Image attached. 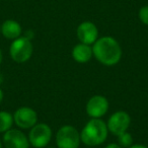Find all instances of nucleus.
I'll return each mask as SVG.
<instances>
[{
    "label": "nucleus",
    "mask_w": 148,
    "mask_h": 148,
    "mask_svg": "<svg viewBox=\"0 0 148 148\" xmlns=\"http://www.w3.org/2000/svg\"><path fill=\"white\" fill-rule=\"evenodd\" d=\"M92 54L103 65L114 66L121 60L122 49L117 40L112 37H103L93 44Z\"/></svg>",
    "instance_id": "nucleus-1"
},
{
    "label": "nucleus",
    "mask_w": 148,
    "mask_h": 148,
    "mask_svg": "<svg viewBox=\"0 0 148 148\" xmlns=\"http://www.w3.org/2000/svg\"><path fill=\"white\" fill-rule=\"evenodd\" d=\"M0 29H1V34L3 37L6 38L8 40H15L19 38L23 33V29L19 23L13 19H7V21H3V23L0 25Z\"/></svg>",
    "instance_id": "nucleus-11"
},
{
    "label": "nucleus",
    "mask_w": 148,
    "mask_h": 148,
    "mask_svg": "<svg viewBox=\"0 0 148 148\" xmlns=\"http://www.w3.org/2000/svg\"><path fill=\"white\" fill-rule=\"evenodd\" d=\"M33 44L27 38L19 37L13 40L9 48L11 59L16 63H25L31 59L33 55Z\"/></svg>",
    "instance_id": "nucleus-3"
},
{
    "label": "nucleus",
    "mask_w": 148,
    "mask_h": 148,
    "mask_svg": "<svg viewBox=\"0 0 148 148\" xmlns=\"http://www.w3.org/2000/svg\"><path fill=\"white\" fill-rule=\"evenodd\" d=\"M13 123V115L5 111L0 112V133H5L11 129Z\"/></svg>",
    "instance_id": "nucleus-13"
},
{
    "label": "nucleus",
    "mask_w": 148,
    "mask_h": 148,
    "mask_svg": "<svg viewBox=\"0 0 148 148\" xmlns=\"http://www.w3.org/2000/svg\"><path fill=\"white\" fill-rule=\"evenodd\" d=\"M3 145L5 148H29V138L21 131L9 129L3 135Z\"/></svg>",
    "instance_id": "nucleus-9"
},
{
    "label": "nucleus",
    "mask_w": 148,
    "mask_h": 148,
    "mask_svg": "<svg viewBox=\"0 0 148 148\" xmlns=\"http://www.w3.org/2000/svg\"><path fill=\"white\" fill-rule=\"evenodd\" d=\"M52 138V129L47 124H36L29 133V144L35 148H44L49 144Z\"/></svg>",
    "instance_id": "nucleus-5"
},
{
    "label": "nucleus",
    "mask_w": 148,
    "mask_h": 148,
    "mask_svg": "<svg viewBox=\"0 0 148 148\" xmlns=\"http://www.w3.org/2000/svg\"><path fill=\"white\" fill-rule=\"evenodd\" d=\"M2 59H3L2 51H1V49H0V65H1V63H2Z\"/></svg>",
    "instance_id": "nucleus-19"
},
{
    "label": "nucleus",
    "mask_w": 148,
    "mask_h": 148,
    "mask_svg": "<svg viewBox=\"0 0 148 148\" xmlns=\"http://www.w3.org/2000/svg\"><path fill=\"white\" fill-rule=\"evenodd\" d=\"M118 140H119V145L121 147H130L133 144V137L130 133H128L127 131L124 133L118 135Z\"/></svg>",
    "instance_id": "nucleus-14"
},
{
    "label": "nucleus",
    "mask_w": 148,
    "mask_h": 148,
    "mask_svg": "<svg viewBox=\"0 0 148 148\" xmlns=\"http://www.w3.org/2000/svg\"><path fill=\"white\" fill-rule=\"evenodd\" d=\"M92 55V48L90 47V45H86V44L80 43L74 46L72 50V57L74 61H76L77 63H87L91 59Z\"/></svg>",
    "instance_id": "nucleus-12"
},
{
    "label": "nucleus",
    "mask_w": 148,
    "mask_h": 148,
    "mask_svg": "<svg viewBox=\"0 0 148 148\" xmlns=\"http://www.w3.org/2000/svg\"><path fill=\"white\" fill-rule=\"evenodd\" d=\"M13 121L21 129H31L37 124L38 114L29 107H21L13 114Z\"/></svg>",
    "instance_id": "nucleus-7"
},
{
    "label": "nucleus",
    "mask_w": 148,
    "mask_h": 148,
    "mask_svg": "<svg viewBox=\"0 0 148 148\" xmlns=\"http://www.w3.org/2000/svg\"><path fill=\"white\" fill-rule=\"evenodd\" d=\"M105 148H123L121 147V146L119 145V144H116V143H111L109 144V145H107Z\"/></svg>",
    "instance_id": "nucleus-16"
},
{
    "label": "nucleus",
    "mask_w": 148,
    "mask_h": 148,
    "mask_svg": "<svg viewBox=\"0 0 148 148\" xmlns=\"http://www.w3.org/2000/svg\"><path fill=\"white\" fill-rule=\"evenodd\" d=\"M108 126L101 119H91L80 132V141L87 146H97L108 137Z\"/></svg>",
    "instance_id": "nucleus-2"
},
{
    "label": "nucleus",
    "mask_w": 148,
    "mask_h": 148,
    "mask_svg": "<svg viewBox=\"0 0 148 148\" xmlns=\"http://www.w3.org/2000/svg\"><path fill=\"white\" fill-rule=\"evenodd\" d=\"M76 35L80 43L92 45L99 37V29L97 25L91 21H83L77 27Z\"/></svg>",
    "instance_id": "nucleus-10"
},
{
    "label": "nucleus",
    "mask_w": 148,
    "mask_h": 148,
    "mask_svg": "<svg viewBox=\"0 0 148 148\" xmlns=\"http://www.w3.org/2000/svg\"><path fill=\"white\" fill-rule=\"evenodd\" d=\"M109 110V101L103 95L90 97L86 103V113L91 119H101Z\"/></svg>",
    "instance_id": "nucleus-8"
},
{
    "label": "nucleus",
    "mask_w": 148,
    "mask_h": 148,
    "mask_svg": "<svg viewBox=\"0 0 148 148\" xmlns=\"http://www.w3.org/2000/svg\"><path fill=\"white\" fill-rule=\"evenodd\" d=\"M3 97H4V95H3V91H2V89L0 88V103L3 101Z\"/></svg>",
    "instance_id": "nucleus-18"
},
{
    "label": "nucleus",
    "mask_w": 148,
    "mask_h": 148,
    "mask_svg": "<svg viewBox=\"0 0 148 148\" xmlns=\"http://www.w3.org/2000/svg\"><path fill=\"white\" fill-rule=\"evenodd\" d=\"M3 147V144H2V142H1V140H0V148H2Z\"/></svg>",
    "instance_id": "nucleus-21"
},
{
    "label": "nucleus",
    "mask_w": 148,
    "mask_h": 148,
    "mask_svg": "<svg viewBox=\"0 0 148 148\" xmlns=\"http://www.w3.org/2000/svg\"><path fill=\"white\" fill-rule=\"evenodd\" d=\"M0 33H1V29H0Z\"/></svg>",
    "instance_id": "nucleus-22"
},
{
    "label": "nucleus",
    "mask_w": 148,
    "mask_h": 148,
    "mask_svg": "<svg viewBox=\"0 0 148 148\" xmlns=\"http://www.w3.org/2000/svg\"><path fill=\"white\" fill-rule=\"evenodd\" d=\"M138 16L141 23H143L145 25H148V5H145L139 9Z\"/></svg>",
    "instance_id": "nucleus-15"
},
{
    "label": "nucleus",
    "mask_w": 148,
    "mask_h": 148,
    "mask_svg": "<svg viewBox=\"0 0 148 148\" xmlns=\"http://www.w3.org/2000/svg\"><path fill=\"white\" fill-rule=\"evenodd\" d=\"M130 123H131V118H130L129 114L123 111L116 112L109 118L107 124L108 130L113 135L118 136L127 131Z\"/></svg>",
    "instance_id": "nucleus-6"
},
{
    "label": "nucleus",
    "mask_w": 148,
    "mask_h": 148,
    "mask_svg": "<svg viewBox=\"0 0 148 148\" xmlns=\"http://www.w3.org/2000/svg\"><path fill=\"white\" fill-rule=\"evenodd\" d=\"M56 143L58 148H78L80 133L73 126H63L56 134Z\"/></svg>",
    "instance_id": "nucleus-4"
},
{
    "label": "nucleus",
    "mask_w": 148,
    "mask_h": 148,
    "mask_svg": "<svg viewBox=\"0 0 148 148\" xmlns=\"http://www.w3.org/2000/svg\"><path fill=\"white\" fill-rule=\"evenodd\" d=\"M128 148H148V147L145 145H141V144H135V145H131Z\"/></svg>",
    "instance_id": "nucleus-17"
},
{
    "label": "nucleus",
    "mask_w": 148,
    "mask_h": 148,
    "mask_svg": "<svg viewBox=\"0 0 148 148\" xmlns=\"http://www.w3.org/2000/svg\"><path fill=\"white\" fill-rule=\"evenodd\" d=\"M3 82V76H2V74L0 73V84Z\"/></svg>",
    "instance_id": "nucleus-20"
}]
</instances>
